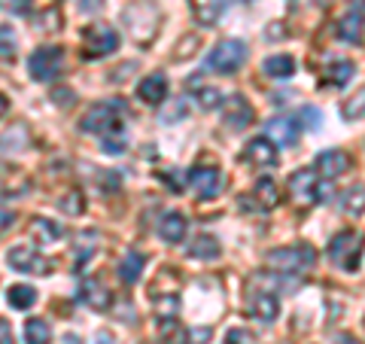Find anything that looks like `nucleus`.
Wrapping results in <instances>:
<instances>
[{"instance_id":"nucleus-17","label":"nucleus","mask_w":365,"mask_h":344,"mask_svg":"<svg viewBox=\"0 0 365 344\" xmlns=\"http://www.w3.org/2000/svg\"><path fill=\"white\" fill-rule=\"evenodd\" d=\"M137 98L143 101V104H165L168 98V76L165 74H150L140 79V86H137Z\"/></svg>"},{"instance_id":"nucleus-22","label":"nucleus","mask_w":365,"mask_h":344,"mask_svg":"<svg viewBox=\"0 0 365 344\" xmlns=\"http://www.w3.org/2000/svg\"><path fill=\"white\" fill-rule=\"evenodd\" d=\"M143 253L140 250H128V253L122 256V262H119V278H122V283H137L140 280V274H143Z\"/></svg>"},{"instance_id":"nucleus-18","label":"nucleus","mask_w":365,"mask_h":344,"mask_svg":"<svg viewBox=\"0 0 365 344\" xmlns=\"http://www.w3.org/2000/svg\"><path fill=\"white\" fill-rule=\"evenodd\" d=\"M338 37L353 46H359L365 40V13L362 9H350L347 16L338 19Z\"/></svg>"},{"instance_id":"nucleus-10","label":"nucleus","mask_w":365,"mask_h":344,"mask_svg":"<svg viewBox=\"0 0 365 344\" xmlns=\"http://www.w3.org/2000/svg\"><path fill=\"white\" fill-rule=\"evenodd\" d=\"M222 119H225V128H232V131H244L250 122L256 119V110L253 104L244 98V95H228L225 98V104H222Z\"/></svg>"},{"instance_id":"nucleus-5","label":"nucleus","mask_w":365,"mask_h":344,"mask_svg":"<svg viewBox=\"0 0 365 344\" xmlns=\"http://www.w3.org/2000/svg\"><path fill=\"white\" fill-rule=\"evenodd\" d=\"M125 21L131 28V37L137 43H150L158 34V21H162V13L153 0H137V4L125 6Z\"/></svg>"},{"instance_id":"nucleus-31","label":"nucleus","mask_w":365,"mask_h":344,"mask_svg":"<svg viewBox=\"0 0 365 344\" xmlns=\"http://www.w3.org/2000/svg\"><path fill=\"white\" fill-rule=\"evenodd\" d=\"M0 59L4 61L16 59V34L9 25H0Z\"/></svg>"},{"instance_id":"nucleus-13","label":"nucleus","mask_w":365,"mask_h":344,"mask_svg":"<svg viewBox=\"0 0 365 344\" xmlns=\"http://www.w3.org/2000/svg\"><path fill=\"white\" fill-rule=\"evenodd\" d=\"M244 158L256 168H274L280 162V153H277V143L268 141V137H256L244 146Z\"/></svg>"},{"instance_id":"nucleus-32","label":"nucleus","mask_w":365,"mask_h":344,"mask_svg":"<svg viewBox=\"0 0 365 344\" xmlns=\"http://www.w3.org/2000/svg\"><path fill=\"white\" fill-rule=\"evenodd\" d=\"M195 98H198V104L204 107V110H216V107H220L222 104V95H220V91H216L213 86H201V88H195Z\"/></svg>"},{"instance_id":"nucleus-28","label":"nucleus","mask_w":365,"mask_h":344,"mask_svg":"<svg viewBox=\"0 0 365 344\" xmlns=\"http://www.w3.org/2000/svg\"><path fill=\"white\" fill-rule=\"evenodd\" d=\"M25 341H28V344H49V341H52L49 323H46V320H40V317L28 320V323H25Z\"/></svg>"},{"instance_id":"nucleus-29","label":"nucleus","mask_w":365,"mask_h":344,"mask_svg":"<svg viewBox=\"0 0 365 344\" xmlns=\"http://www.w3.org/2000/svg\"><path fill=\"white\" fill-rule=\"evenodd\" d=\"M58 208H61V213H67V216H79V213L86 211V195L79 192V189L64 192L61 198H58Z\"/></svg>"},{"instance_id":"nucleus-47","label":"nucleus","mask_w":365,"mask_h":344,"mask_svg":"<svg viewBox=\"0 0 365 344\" xmlns=\"http://www.w3.org/2000/svg\"><path fill=\"white\" fill-rule=\"evenodd\" d=\"M365 6V0H356V6H353V9H362Z\"/></svg>"},{"instance_id":"nucleus-7","label":"nucleus","mask_w":365,"mask_h":344,"mask_svg":"<svg viewBox=\"0 0 365 344\" xmlns=\"http://www.w3.org/2000/svg\"><path fill=\"white\" fill-rule=\"evenodd\" d=\"M119 49V34L110 25H88L83 31V59L98 61Z\"/></svg>"},{"instance_id":"nucleus-26","label":"nucleus","mask_w":365,"mask_h":344,"mask_svg":"<svg viewBox=\"0 0 365 344\" xmlns=\"http://www.w3.org/2000/svg\"><path fill=\"white\" fill-rule=\"evenodd\" d=\"M6 302H9V308H16V311H28V308L37 302V290L28 286V283L9 286V290H6Z\"/></svg>"},{"instance_id":"nucleus-36","label":"nucleus","mask_w":365,"mask_h":344,"mask_svg":"<svg viewBox=\"0 0 365 344\" xmlns=\"http://www.w3.org/2000/svg\"><path fill=\"white\" fill-rule=\"evenodd\" d=\"M225 344H256V338H253V332H247V329H228Z\"/></svg>"},{"instance_id":"nucleus-20","label":"nucleus","mask_w":365,"mask_h":344,"mask_svg":"<svg viewBox=\"0 0 365 344\" xmlns=\"http://www.w3.org/2000/svg\"><path fill=\"white\" fill-rule=\"evenodd\" d=\"M277 204H280L277 183H274V180H259L256 189H253V208L262 211V213H268V211L277 208Z\"/></svg>"},{"instance_id":"nucleus-15","label":"nucleus","mask_w":365,"mask_h":344,"mask_svg":"<svg viewBox=\"0 0 365 344\" xmlns=\"http://www.w3.org/2000/svg\"><path fill=\"white\" fill-rule=\"evenodd\" d=\"M79 299H83L91 311H107V308L113 305L110 290L98 278H86L83 283H79Z\"/></svg>"},{"instance_id":"nucleus-40","label":"nucleus","mask_w":365,"mask_h":344,"mask_svg":"<svg viewBox=\"0 0 365 344\" xmlns=\"http://www.w3.org/2000/svg\"><path fill=\"white\" fill-rule=\"evenodd\" d=\"M0 344H16L13 341V329H9L6 320H0Z\"/></svg>"},{"instance_id":"nucleus-12","label":"nucleus","mask_w":365,"mask_h":344,"mask_svg":"<svg viewBox=\"0 0 365 344\" xmlns=\"http://www.w3.org/2000/svg\"><path fill=\"white\" fill-rule=\"evenodd\" d=\"M350 165H353V158L344 150H323V153L317 156V174L323 177V180L344 177L347 171H350Z\"/></svg>"},{"instance_id":"nucleus-41","label":"nucleus","mask_w":365,"mask_h":344,"mask_svg":"<svg viewBox=\"0 0 365 344\" xmlns=\"http://www.w3.org/2000/svg\"><path fill=\"white\" fill-rule=\"evenodd\" d=\"M13 13L28 16V13H31V0H13Z\"/></svg>"},{"instance_id":"nucleus-37","label":"nucleus","mask_w":365,"mask_h":344,"mask_svg":"<svg viewBox=\"0 0 365 344\" xmlns=\"http://www.w3.org/2000/svg\"><path fill=\"white\" fill-rule=\"evenodd\" d=\"M302 125H307V131H319V122H323V116H319L317 107H302Z\"/></svg>"},{"instance_id":"nucleus-19","label":"nucleus","mask_w":365,"mask_h":344,"mask_svg":"<svg viewBox=\"0 0 365 344\" xmlns=\"http://www.w3.org/2000/svg\"><path fill=\"white\" fill-rule=\"evenodd\" d=\"M186 228H189V220L180 211H170L158 220V235H162V241H168V244H180V241L186 238Z\"/></svg>"},{"instance_id":"nucleus-9","label":"nucleus","mask_w":365,"mask_h":344,"mask_svg":"<svg viewBox=\"0 0 365 344\" xmlns=\"http://www.w3.org/2000/svg\"><path fill=\"white\" fill-rule=\"evenodd\" d=\"M6 262L13 265V271H21V274H49V259L28 244H19L9 250Z\"/></svg>"},{"instance_id":"nucleus-11","label":"nucleus","mask_w":365,"mask_h":344,"mask_svg":"<svg viewBox=\"0 0 365 344\" xmlns=\"http://www.w3.org/2000/svg\"><path fill=\"white\" fill-rule=\"evenodd\" d=\"M247 311L253 314L259 323H274L280 317V299L271 290H253L247 295Z\"/></svg>"},{"instance_id":"nucleus-21","label":"nucleus","mask_w":365,"mask_h":344,"mask_svg":"<svg viewBox=\"0 0 365 344\" xmlns=\"http://www.w3.org/2000/svg\"><path fill=\"white\" fill-rule=\"evenodd\" d=\"M189 6H192L195 21L204 28H213L216 19H220V13H222V0H189Z\"/></svg>"},{"instance_id":"nucleus-14","label":"nucleus","mask_w":365,"mask_h":344,"mask_svg":"<svg viewBox=\"0 0 365 344\" xmlns=\"http://www.w3.org/2000/svg\"><path fill=\"white\" fill-rule=\"evenodd\" d=\"M189 186L198 192V198H213L222 186V177L213 165H198L189 171Z\"/></svg>"},{"instance_id":"nucleus-45","label":"nucleus","mask_w":365,"mask_h":344,"mask_svg":"<svg viewBox=\"0 0 365 344\" xmlns=\"http://www.w3.org/2000/svg\"><path fill=\"white\" fill-rule=\"evenodd\" d=\"M6 107H9V101H6L4 95H0V116H4V113H6Z\"/></svg>"},{"instance_id":"nucleus-43","label":"nucleus","mask_w":365,"mask_h":344,"mask_svg":"<svg viewBox=\"0 0 365 344\" xmlns=\"http://www.w3.org/2000/svg\"><path fill=\"white\" fill-rule=\"evenodd\" d=\"M95 344H113V338L107 335V332H101V335H98V341Z\"/></svg>"},{"instance_id":"nucleus-33","label":"nucleus","mask_w":365,"mask_h":344,"mask_svg":"<svg viewBox=\"0 0 365 344\" xmlns=\"http://www.w3.org/2000/svg\"><path fill=\"white\" fill-rule=\"evenodd\" d=\"M101 150L107 156H122L125 153V131H113L104 137V143H101Z\"/></svg>"},{"instance_id":"nucleus-25","label":"nucleus","mask_w":365,"mask_h":344,"mask_svg":"<svg viewBox=\"0 0 365 344\" xmlns=\"http://www.w3.org/2000/svg\"><path fill=\"white\" fill-rule=\"evenodd\" d=\"M338 204H341V213L344 216H362L365 213V186H350L338 198Z\"/></svg>"},{"instance_id":"nucleus-39","label":"nucleus","mask_w":365,"mask_h":344,"mask_svg":"<svg viewBox=\"0 0 365 344\" xmlns=\"http://www.w3.org/2000/svg\"><path fill=\"white\" fill-rule=\"evenodd\" d=\"M189 344H207L210 341V326H201V329H192L189 332Z\"/></svg>"},{"instance_id":"nucleus-3","label":"nucleus","mask_w":365,"mask_h":344,"mask_svg":"<svg viewBox=\"0 0 365 344\" xmlns=\"http://www.w3.org/2000/svg\"><path fill=\"white\" fill-rule=\"evenodd\" d=\"M122 113H125L122 101H101V104H91L86 110V116L79 119V131L104 134V137L113 131H122Z\"/></svg>"},{"instance_id":"nucleus-4","label":"nucleus","mask_w":365,"mask_h":344,"mask_svg":"<svg viewBox=\"0 0 365 344\" xmlns=\"http://www.w3.org/2000/svg\"><path fill=\"white\" fill-rule=\"evenodd\" d=\"M289 195L299 204H319L332 198V180H323L317 174V168H299L289 177Z\"/></svg>"},{"instance_id":"nucleus-44","label":"nucleus","mask_w":365,"mask_h":344,"mask_svg":"<svg viewBox=\"0 0 365 344\" xmlns=\"http://www.w3.org/2000/svg\"><path fill=\"white\" fill-rule=\"evenodd\" d=\"M338 344H359V341L350 338V335H338Z\"/></svg>"},{"instance_id":"nucleus-6","label":"nucleus","mask_w":365,"mask_h":344,"mask_svg":"<svg viewBox=\"0 0 365 344\" xmlns=\"http://www.w3.org/2000/svg\"><path fill=\"white\" fill-rule=\"evenodd\" d=\"M244 61H247V43L228 37V40H220L213 46L204 64H207V71L220 74V76H232L235 71H241Z\"/></svg>"},{"instance_id":"nucleus-30","label":"nucleus","mask_w":365,"mask_h":344,"mask_svg":"<svg viewBox=\"0 0 365 344\" xmlns=\"http://www.w3.org/2000/svg\"><path fill=\"white\" fill-rule=\"evenodd\" d=\"M341 116H344L347 122L365 119V88H359L350 101H344V107H341Z\"/></svg>"},{"instance_id":"nucleus-23","label":"nucleus","mask_w":365,"mask_h":344,"mask_svg":"<svg viewBox=\"0 0 365 344\" xmlns=\"http://www.w3.org/2000/svg\"><path fill=\"white\" fill-rule=\"evenodd\" d=\"M262 71H265V76L271 79H289L295 74V59L292 55H271V59H265V64H262Z\"/></svg>"},{"instance_id":"nucleus-46","label":"nucleus","mask_w":365,"mask_h":344,"mask_svg":"<svg viewBox=\"0 0 365 344\" xmlns=\"http://www.w3.org/2000/svg\"><path fill=\"white\" fill-rule=\"evenodd\" d=\"M64 344H79V338H76V335H67V338H64Z\"/></svg>"},{"instance_id":"nucleus-42","label":"nucleus","mask_w":365,"mask_h":344,"mask_svg":"<svg viewBox=\"0 0 365 344\" xmlns=\"http://www.w3.org/2000/svg\"><path fill=\"white\" fill-rule=\"evenodd\" d=\"M79 6H83V13H98V9H101V0H83Z\"/></svg>"},{"instance_id":"nucleus-34","label":"nucleus","mask_w":365,"mask_h":344,"mask_svg":"<svg viewBox=\"0 0 365 344\" xmlns=\"http://www.w3.org/2000/svg\"><path fill=\"white\" fill-rule=\"evenodd\" d=\"M52 104L55 107H61V110H67V107H73L76 104V95H73V88H52Z\"/></svg>"},{"instance_id":"nucleus-27","label":"nucleus","mask_w":365,"mask_h":344,"mask_svg":"<svg viewBox=\"0 0 365 344\" xmlns=\"http://www.w3.org/2000/svg\"><path fill=\"white\" fill-rule=\"evenodd\" d=\"M353 74H356V64L353 61H335V64H329V71H326V83L341 88V86L350 83Z\"/></svg>"},{"instance_id":"nucleus-35","label":"nucleus","mask_w":365,"mask_h":344,"mask_svg":"<svg viewBox=\"0 0 365 344\" xmlns=\"http://www.w3.org/2000/svg\"><path fill=\"white\" fill-rule=\"evenodd\" d=\"M34 232H43L46 238H61L64 228L55 226V223H49V220H43V216H37V223H34Z\"/></svg>"},{"instance_id":"nucleus-1","label":"nucleus","mask_w":365,"mask_h":344,"mask_svg":"<svg viewBox=\"0 0 365 344\" xmlns=\"http://www.w3.org/2000/svg\"><path fill=\"white\" fill-rule=\"evenodd\" d=\"M317 262V250L311 244H292V247H277L265 256V265L274 274H304L311 271Z\"/></svg>"},{"instance_id":"nucleus-24","label":"nucleus","mask_w":365,"mask_h":344,"mask_svg":"<svg viewBox=\"0 0 365 344\" xmlns=\"http://www.w3.org/2000/svg\"><path fill=\"white\" fill-rule=\"evenodd\" d=\"M220 253H222V247H220V241H216L213 235H198V238L189 244V256L204 259V262L220 259Z\"/></svg>"},{"instance_id":"nucleus-2","label":"nucleus","mask_w":365,"mask_h":344,"mask_svg":"<svg viewBox=\"0 0 365 344\" xmlns=\"http://www.w3.org/2000/svg\"><path fill=\"white\" fill-rule=\"evenodd\" d=\"M362 250H365V238H362V232H356V228H344V232H338L332 241H329V259H332L335 268L347 271V274L359 271Z\"/></svg>"},{"instance_id":"nucleus-8","label":"nucleus","mask_w":365,"mask_h":344,"mask_svg":"<svg viewBox=\"0 0 365 344\" xmlns=\"http://www.w3.org/2000/svg\"><path fill=\"white\" fill-rule=\"evenodd\" d=\"M61 64H64V49H58V46H40L28 61L34 83H49V79H55L61 71Z\"/></svg>"},{"instance_id":"nucleus-38","label":"nucleus","mask_w":365,"mask_h":344,"mask_svg":"<svg viewBox=\"0 0 365 344\" xmlns=\"http://www.w3.org/2000/svg\"><path fill=\"white\" fill-rule=\"evenodd\" d=\"M13 223H16V213L6 211V208H0V235H6L9 228H13Z\"/></svg>"},{"instance_id":"nucleus-16","label":"nucleus","mask_w":365,"mask_h":344,"mask_svg":"<svg viewBox=\"0 0 365 344\" xmlns=\"http://www.w3.org/2000/svg\"><path fill=\"white\" fill-rule=\"evenodd\" d=\"M265 137L277 146H295V141H299V122L289 116L271 119V122H265Z\"/></svg>"}]
</instances>
